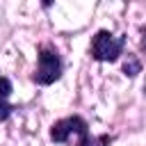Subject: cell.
Instances as JSON below:
<instances>
[{
  "mask_svg": "<svg viewBox=\"0 0 146 146\" xmlns=\"http://www.w3.org/2000/svg\"><path fill=\"white\" fill-rule=\"evenodd\" d=\"M50 139L55 144H66V146H110L114 141L112 135H91L89 123L80 114L57 119L50 125Z\"/></svg>",
  "mask_w": 146,
  "mask_h": 146,
  "instance_id": "cell-1",
  "label": "cell"
},
{
  "mask_svg": "<svg viewBox=\"0 0 146 146\" xmlns=\"http://www.w3.org/2000/svg\"><path fill=\"white\" fill-rule=\"evenodd\" d=\"M62 71H64V62H62L57 48L52 43H41L36 50V68L32 73V82L39 87L55 84L62 78Z\"/></svg>",
  "mask_w": 146,
  "mask_h": 146,
  "instance_id": "cell-2",
  "label": "cell"
},
{
  "mask_svg": "<svg viewBox=\"0 0 146 146\" xmlns=\"http://www.w3.org/2000/svg\"><path fill=\"white\" fill-rule=\"evenodd\" d=\"M125 41H128L125 34H112L110 30H98V32L91 36L89 55H91V59L103 62V64H105V62H116V59L123 55Z\"/></svg>",
  "mask_w": 146,
  "mask_h": 146,
  "instance_id": "cell-3",
  "label": "cell"
},
{
  "mask_svg": "<svg viewBox=\"0 0 146 146\" xmlns=\"http://www.w3.org/2000/svg\"><path fill=\"white\" fill-rule=\"evenodd\" d=\"M137 73H141V62L135 55H128V59L123 62V75L125 78H135Z\"/></svg>",
  "mask_w": 146,
  "mask_h": 146,
  "instance_id": "cell-4",
  "label": "cell"
},
{
  "mask_svg": "<svg viewBox=\"0 0 146 146\" xmlns=\"http://www.w3.org/2000/svg\"><path fill=\"white\" fill-rule=\"evenodd\" d=\"M14 87H11V80L0 75V103H9V96H11Z\"/></svg>",
  "mask_w": 146,
  "mask_h": 146,
  "instance_id": "cell-5",
  "label": "cell"
}]
</instances>
